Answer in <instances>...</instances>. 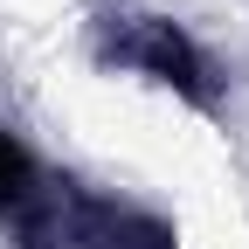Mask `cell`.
Listing matches in <instances>:
<instances>
[{
    "instance_id": "6da1fadb",
    "label": "cell",
    "mask_w": 249,
    "mask_h": 249,
    "mask_svg": "<svg viewBox=\"0 0 249 249\" xmlns=\"http://www.w3.org/2000/svg\"><path fill=\"white\" fill-rule=\"evenodd\" d=\"M21 194H28V160H21V145L0 132V214L21 208Z\"/></svg>"
}]
</instances>
